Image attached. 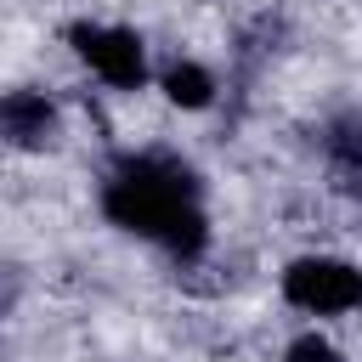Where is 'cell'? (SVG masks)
Returning <instances> with one entry per match:
<instances>
[{
  "instance_id": "cell-2",
  "label": "cell",
  "mask_w": 362,
  "mask_h": 362,
  "mask_svg": "<svg viewBox=\"0 0 362 362\" xmlns=\"http://www.w3.org/2000/svg\"><path fill=\"white\" fill-rule=\"evenodd\" d=\"M283 300L305 317H345L362 311V272L334 255H300L283 272Z\"/></svg>"
},
{
  "instance_id": "cell-4",
  "label": "cell",
  "mask_w": 362,
  "mask_h": 362,
  "mask_svg": "<svg viewBox=\"0 0 362 362\" xmlns=\"http://www.w3.org/2000/svg\"><path fill=\"white\" fill-rule=\"evenodd\" d=\"M0 141L28 147V153L51 147V141H57V102H51L45 90H34V85L6 90V96H0Z\"/></svg>"
},
{
  "instance_id": "cell-6",
  "label": "cell",
  "mask_w": 362,
  "mask_h": 362,
  "mask_svg": "<svg viewBox=\"0 0 362 362\" xmlns=\"http://www.w3.org/2000/svg\"><path fill=\"white\" fill-rule=\"evenodd\" d=\"M158 85H164V96H170L175 107H187V113H198V107H209V102H215V74H209L204 62H192V57L170 62Z\"/></svg>"
},
{
  "instance_id": "cell-7",
  "label": "cell",
  "mask_w": 362,
  "mask_h": 362,
  "mask_svg": "<svg viewBox=\"0 0 362 362\" xmlns=\"http://www.w3.org/2000/svg\"><path fill=\"white\" fill-rule=\"evenodd\" d=\"M283 362H345V356H339L322 334H300V339L283 351Z\"/></svg>"
},
{
  "instance_id": "cell-5",
  "label": "cell",
  "mask_w": 362,
  "mask_h": 362,
  "mask_svg": "<svg viewBox=\"0 0 362 362\" xmlns=\"http://www.w3.org/2000/svg\"><path fill=\"white\" fill-rule=\"evenodd\" d=\"M322 158H328V181L351 198H362V113H345L328 124L322 136Z\"/></svg>"
},
{
  "instance_id": "cell-1",
  "label": "cell",
  "mask_w": 362,
  "mask_h": 362,
  "mask_svg": "<svg viewBox=\"0 0 362 362\" xmlns=\"http://www.w3.org/2000/svg\"><path fill=\"white\" fill-rule=\"evenodd\" d=\"M102 209L113 226L164 243L170 255L192 260L204 249V215H198V181L175 153H124L102 187Z\"/></svg>"
},
{
  "instance_id": "cell-3",
  "label": "cell",
  "mask_w": 362,
  "mask_h": 362,
  "mask_svg": "<svg viewBox=\"0 0 362 362\" xmlns=\"http://www.w3.org/2000/svg\"><path fill=\"white\" fill-rule=\"evenodd\" d=\"M79 40V57L90 62V74L113 90H141L147 85V45L136 28H119V23H79L74 28Z\"/></svg>"
}]
</instances>
